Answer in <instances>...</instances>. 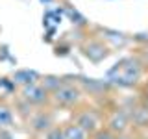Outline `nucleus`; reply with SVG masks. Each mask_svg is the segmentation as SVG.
<instances>
[{
    "label": "nucleus",
    "mask_w": 148,
    "mask_h": 139,
    "mask_svg": "<svg viewBox=\"0 0 148 139\" xmlns=\"http://www.w3.org/2000/svg\"><path fill=\"white\" fill-rule=\"evenodd\" d=\"M76 126H80L82 130H95V128H96V120H95V117H92V115H89V113H82L80 117H78Z\"/></svg>",
    "instance_id": "obj_3"
},
{
    "label": "nucleus",
    "mask_w": 148,
    "mask_h": 139,
    "mask_svg": "<svg viewBox=\"0 0 148 139\" xmlns=\"http://www.w3.org/2000/svg\"><path fill=\"white\" fill-rule=\"evenodd\" d=\"M48 139H65V137H63V133L59 132V130H54V132H50Z\"/></svg>",
    "instance_id": "obj_8"
},
{
    "label": "nucleus",
    "mask_w": 148,
    "mask_h": 139,
    "mask_svg": "<svg viewBox=\"0 0 148 139\" xmlns=\"http://www.w3.org/2000/svg\"><path fill=\"white\" fill-rule=\"evenodd\" d=\"M56 100L59 102V104H74L78 98H80V93H78L74 87H59V89H56Z\"/></svg>",
    "instance_id": "obj_1"
},
{
    "label": "nucleus",
    "mask_w": 148,
    "mask_h": 139,
    "mask_svg": "<svg viewBox=\"0 0 148 139\" xmlns=\"http://www.w3.org/2000/svg\"><path fill=\"white\" fill-rule=\"evenodd\" d=\"M111 128H113V130H119V132H122V130L126 128V119H124V115H117V117L111 120Z\"/></svg>",
    "instance_id": "obj_7"
},
{
    "label": "nucleus",
    "mask_w": 148,
    "mask_h": 139,
    "mask_svg": "<svg viewBox=\"0 0 148 139\" xmlns=\"http://www.w3.org/2000/svg\"><path fill=\"white\" fill-rule=\"evenodd\" d=\"M24 96L30 102H43L46 98V91L43 89V87H39V85H35V83H30V85H26L24 87Z\"/></svg>",
    "instance_id": "obj_2"
},
{
    "label": "nucleus",
    "mask_w": 148,
    "mask_h": 139,
    "mask_svg": "<svg viewBox=\"0 0 148 139\" xmlns=\"http://www.w3.org/2000/svg\"><path fill=\"white\" fill-rule=\"evenodd\" d=\"M35 78H37V74L32 72V71H18V72H15V82H18V83H34Z\"/></svg>",
    "instance_id": "obj_5"
},
{
    "label": "nucleus",
    "mask_w": 148,
    "mask_h": 139,
    "mask_svg": "<svg viewBox=\"0 0 148 139\" xmlns=\"http://www.w3.org/2000/svg\"><path fill=\"white\" fill-rule=\"evenodd\" d=\"M63 137L65 139H85V130H82L80 126L72 124V126H69L67 130H65Z\"/></svg>",
    "instance_id": "obj_4"
},
{
    "label": "nucleus",
    "mask_w": 148,
    "mask_h": 139,
    "mask_svg": "<svg viewBox=\"0 0 148 139\" xmlns=\"http://www.w3.org/2000/svg\"><path fill=\"white\" fill-rule=\"evenodd\" d=\"M11 124V113L8 108L0 106V126H9Z\"/></svg>",
    "instance_id": "obj_6"
}]
</instances>
